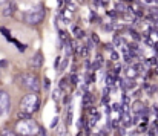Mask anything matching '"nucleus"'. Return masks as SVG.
<instances>
[{"label":"nucleus","mask_w":158,"mask_h":136,"mask_svg":"<svg viewBox=\"0 0 158 136\" xmlns=\"http://www.w3.org/2000/svg\"><path fill=\"white\" fill-rule=\"evenodd\" d=\"M17 83L20 87L26 89L28 92H34L39 93L40 92V81L37 78V75L34 74H22L17 77Z\"/></svg>","instance_id":"f257e3e1"},{"label":"nucleus","mask_w":158,"mask_h":136,"mask_svg":"<svg viewBox=\"0 0 158 136\" xmlns=\"http://www.w3.org/2000/svg\"><path fill=\"white\" fill-rule=\"evenodd\" d=\"M40 109V98L37 93L34 92H29L28 95H25L22 99H20V110L22 112H26V113H34Z\"/></svg>","instance_id":"f03ea898"},{"label":"nucleus","mask_w":158,"mask_h":136,"mask_svg":"<svg viewBox=\"0 0 158 136\" xmlns=\"http://www.w3.org/2000/svg\"><path fill=\"white\" fill-rule=\"evenodd\" d=\"M39 132V124L29 118V119H20L15 124V133L19 136H35Z\"/></svg>","instance_id":"7ed1b4c3"},{"label":"nucleus","mask_w":158,"mask_h":136,"mask_svg":"<svg viewBox=\"0 0 158 136\" xmlns=\"http://www.w3.org/2000/svg\"><path fill=\"white\" fill-rule=\"evenodd\" d=\"M45 15H46L45 8L43 6H37V8H32V9H29V11H26L23 14V22L26 25L35 26V25H40L45 20Z\"/></svg>","instance_id":"20e7f679"},{"label":"nucleus","mask_w":158,"mask_h":136,"mask_svg":"<svg viewBox=\"0 0 158 136\" xmlns=\"http://www.w3.org/2000/svg\"><path fill=\"white\" fill-rule=\"evenodd\" d=\"M11 109V98L9 93L5 90H0V116L6 115Z\"/></svg>","instance_id":"39448f33"},{"label":"nucleus","mask_w":158,"mask_h":136,"mask_svg":"<svg viewBox=\"0 0 158 136\" xmlns=\"http://www.w3.org/2000/svg\"><path fill=\"white\" fill-rule=\"evenodd\" d=\"M42 64H43V55H42V52H37V54L29 60V66H31L32 69H39V67H42Z\"/></svg>","instance_id":"423d86ee"},{"label":"nucleus","mask_w":158,"mask_h":136,"mask_svg":"<svg viewBox=\"0 0 158 136\" xmlns=\"http://www.w3.org/2000/svg\"><path fill=\"white\" fill-rule=\"evenodd\" d=\"M143 110H144L143 102H141V101H135V102H134V106H132V112H134V113H137V115H140V113H143Z\"/></svg>","instance_id":"0eeeda50"},{"label":"nucleus","mask_w":158,"mask_h":136,"mask_svg":"<svg viewBox=\"0 0 158 136\" xmlns=\"http://www.w3.org/2000/svg\"><path fill=\"white\" fill-rule=\"evenodd\" d=\"M14 11H15V3H11L9 6H6V8L3 9V12H2V14H3L5 17H11V15L14 14Z\"/></svg>","instance_id":"6e6552de"},{"label":"nucleus","mask_w":158,"mask_h":136,"mask_svg":"<svg viewBox=\"0 0 158 136\" xmlns=\"http://www.w3.org/2000/svg\"><path fill=\"white\" fill-rule=\"evenodd\" d=\"M91 102H92V95L91 93H85L83 95V106L85 107H89Z\"/></svg>","instance_id":"1a4fd4ad"},{"label":"nucleus","mask_w":158,"mask_h":136,"mask_svg":"<svg viewBox=\"0 0 158 136\" xmlns=\"http://www.w3.org/2000/svg\"><path fill=\"white\" fill-rule=\"evenodd\" d=\"M68 135V132H66V126H60V127H57V133L55 136H66Z\"/></svg>","instance_id":"9d476101"},{"label":"nucleus","mask_w":158,"mask_h":136,"mask_svg":"<svg viewBox=\"0 0 158 136\" xmlns=\"http://www.w3.org/2000/svg\"><path fill=\"white\" fill-rule=\"evenodd\" d=\"M78 54H80L81 57H88V54H89V47H88V46H81V47H78Z\"/></svg>","instance_id":"9b49d317"},{"label":"nucleus","mask_w":158,"mask_h":136,"mask_svg":"<svg viewBox=\"0 0 158 136\" xmlns=\"http://www.w3.org/2000/svg\"><path fill=\"white\" fill-rule=\"evenodd\" d=\"M17 116H19V119H29V118H31V113H26V112H22V110H20Z\"/></svg>","instance_id":"f8f14e48"},{"label":"nucleus","mask_w":158,"mask_h":136,"mask_svg":"<svg viewBox=\"0 0 158 136\" xmlns=\"http://www.w3.org/2000/svg\"><path fill=\"white\" fill-rule=\"evenodd\" d=\"M74 32H75V37H77V38H83V37H85V32H83L80 28H74Z\"/></svg>","instance_id":"ddd939ff"},{"label":"nucleus","mask_w":158,"mask_h":136,"mask_svg":"<svg viewBox=\"0 0 158 136\" xmlns=\"http://www.w3.org/2000/svg\"><path fill=\"white\" fill-rule=\"evenodd\" d=\"M102 64H103L102 61H98V60H95V61L92 63V66H91V69H92V70H97V69H100V67H102Z\"/></svg>","instance_id":"4468645a"},{"label":"nucleus","mask_w":158,"mask_h":136,"mask_svg":"<svg viewBox=\"0 0 158 136\" xmlns=\"http://www.w3.org/2000/svg\"><path fill=\"white\" fill-rule=\"evenodd\" d=\"M0 135L2 136H19L15 132H9V130H0Z\"/></svg>","instance_id":"2eb2a0df"},{"label":"nucleus","mask_w":158,"mask_h":136,"mask_svg":"<svg viewBox=\"0 0 158 136\" xmlns=\"http://www.w3.org/2000/svg\"><path fill=\"white\" fill-rule=\"evenodd\" d=\"M61 89H60V87H58V89H55V90H54V93H52V99H55V101H57V99H58V98H60V95H61Z\"/></svg>","instance_id":"dca6fc26"},{"label":"nucleus","mask_w":158,"mask_h":136,"mask_svg":"<svg viewBox=\"0 0 158 136\" xmlns=\"http://www.w3.org/2000/svg\"><path fill=\"white\" fill-rule=\"evenodd\" d=\"M58 35H60V40H61L63 43H66V42H68V35H66V32H64V31H60V32H58Z\"/></svg>","instance_id":"f3484780"},{"label":"nucleus","mask_w":158,"mask_h":136,"mask_svg":"<svg viewBox=\"0 0 158 136\" xmlns=\"http://www.w3.org/2000/svg\"><path fill=\"white\" fill-rule=\"evenodd\" d=\"M127 77H132V78H135V77H137V72H135V69H134V67H129V69H127Z\"/></svg>","instance_id":"a211bd4d"},{"label":"nucleus","mask_w":158,"mask_h":136,"mask_svg":"<svg viewBox=\"0 0 158 136\" xmlns=\"http://www.w3.org/2000/svg\"><path fill=\"white\" fill-rule=\"evenodd\" d=\"M114 81H115V80H114V77H112V75H107V77H106V86H112V84H114Z\"/></svg>","instance_id":"6ab92c4d"},{"label":"nucleus","mask_w":158,"mask_h":136,"mask_svg":"<svg viewBox=\"0 0 158 136\" xmlns=\"http://www.w3.org/2000/svg\"><path fill=\"white\" fill-rule=\"evenodd\" d=\"M66 84H68V78H63V80L60 81V84H58V87H60L61 90H64V87H66Z\"/></svg>","instance_id":"aec40b11"},{"label":"nucleus","mask_w":158,"mask_h":136,"mask_svg":"<svg viewBox=\"0 0 158 136\" xmlns=\"http://www.w3.org/2000/svg\"><path fill=\"white\" fill-rule=\"evenodd\" d=\"M123 43V40L120 38V37H117V35H114V46H120Z\"/></svg>","instance_id":"412c9836"},{"label":"nucleus","mask_w":158,"mask_h":136,"mask_svg":"<svg viewBox=\"0 0 158 136\" xmlns=\"http://www.w3.org/2000/svg\"><path fill=\"white\" fill-rule=\"evenodd\" d=\"M112 110H114V112L121 113V106H120V104H114V106H112Z\"/></svg>","instance_id":"4be33fe9"},{"label":"nucleus","mask_w":158,"mask_h":136,"mask_svg":"<svg viewBox=\"0 0 158 136\" xmlns=\"http://www.w3.org/2000/svg\"><path fill=\"white\" fill-rule=\"evenodd\" d=\"M0 31H2V32H3V35H5V37H6V38H8V40H11V35H9V31H6V29H5V28H2V29H0Z\"/></svg>","instance_id":"5701e85b"},{"label":"nucleus","mask_w":158,"mask_h":136,"mask_svg":"<svg viewBox=\"0 0 158 136\" xmlns=\"http://www.w3.org/2000/svg\"><path fill=\"white\" fill-rule=\"evenodd\" d=\"M131 34H132V37H134L135 40H140V38H141V37L138 35V32H137V31H134V29H131Z\"/></svg>","instance_id":"b1692460"},{"label":"nucleus","mask_w":158,"mask_h":136,"mask_svg":"<svg viewBox=\"0 0 158 136\" xmlns=\"http://www.w3.org/2000/svg\"><path fill=\"white\" fill-rule=\"evenodd\" d=\"M110 58H112V60H114V61H117V60H118V58H120V55H118V54H117V52H115V50H112V55H110Z\"/></svg>","instance_id":"393cba45"},{"label":"nucleus","mask_w":158,"mask_h":136,"mask_svg":"<svg viewBox=\"0 0 158 136\" xmlns=\"http://www.w3.org/2000/svg\"><path fill=\"white\" fill-rule=\"evenodd\" d=\"M43 86H45V89H49V86H51V81H49V78H45V81H43Z\"/></svg>","instance_id":"a878e982"},{"label":"nucleus","mask_w":158,"mask_h":136,"mask_svg":"<svg viewBox=\"0 0 158 136\" xmlns=\"http://www.w3.org/2000/svg\"><path fill=\"white\" fill-rule=\"evenodd\" d=\"M58 66H60V57H57L55 61H54V67H55V70L58 69Z\"/></svg>","instance_id":"bb28decb"},{"label":"nucleus","mask_w":158,"mask_h":136,"mask_svg":"<svg viewBox=\"0 0 158 136\" xmlns=\"http://www.w3.org/2000/svg\"><path fill=\"white\" fill-rule=\"evenodd\" d=\"M91 38H92V42H94V43H100V38H98V35L92 34V37H91Z\"/></svg>","instance_id":"cd10ccee"},{"label":"nucleus","mask_w":158,"mask_h":136,"mask_svg":"<svg viewBox=\"0 0 158 136\" xmlns=\"http://www.w3.org/2000/svg\"><path fill=\"white\" fill-rule=\"evenodd\" d=\"M118 124H120V119H114V121H112V129H117Z\"/></svg>","instance_id":"c85d7f7f"},{"label":"nucleus","mask_w":158,"mask_h":136,"mask_svg":"<svg viewBox=\"0 0 158 136\" xmlns=\"http://www.w3.org/2000/svg\"><path fill=\"white\" fill-rule=\"evenodd\" d=\"M129 49H132V50H138V46H137V43H129Z\"/></svg>","instance_id":"c756f323"},{"label":"nucleus","mask_w":158,"mask_h":136,"mask_svg":"<svg viewBox=\"0 0 158 136\" xmlns=\"http://www.w3.org/2000/svg\"><path fill=\"white\" fill-rule=\"evenodd\" d=\"M37 133H39L40 136H46V130H45V129H40V127H39V132H37Z\"/></svg>","instance_id":"7c9ffc66"},{"label":"nucleus","mask_w":158,"mask_h":136,"mask_svg":"<svg viewBox=\"0 0 158 136\" xmlns=\"http://www.w3.org/2000/svg\"><path fill=\"white\" fill-rule=\"evenodd\" d=\"M117 11H124V5L123 3H117Z\"/></svg>","instance_id":"2f4dec72"},{"label":"nucleus","mask_w":158,"mask_h":136,"mask_svg":"<svg viewBox=\"0 0 158 136\" xmlns=\"http://www.w3.org/2000/svg\"><path fill=\"white\" fill-rule=\"evenodd\" d=\"M57 124H58V116H55V118H54V121L52 122H51V127H55V126H57Z\"/></svg>","instance_id":"473e14b6"},{"label":"nucleus","mask_w":158,"mask_h":136,"mask_svg":"<svg viewBox=\"0 0 158 136\" xmlns=\"http://www.w3.org/2000/svg\"><path fill=\"white\" fill-rule=\"evenodd\" d=\"M102 101H103V104H107V102H109V95H107V93H105V96H103Z\"/></svg>","instance_id":"72a5a7b5"},{"label":"nucleus","mask_w":158,"mask_h":136,"mask_svg":"<svg viewBox=\"0 0 158 136\" xmlns=\"http://www.w3.org/2000/svg\"><path fill=\"white\" fill-rule=\"evenodd\" d=\"M123 104H129V96L127 95H123Z\"/></svg>","instance_id":"f704fd0d"},{"label":"nucleus","mask_w":158,"mask_h":136,"mask_svg":"<svg viewBox=\"0 0 158 136\" xmlns=\"http://www.w3.org/2000/svg\"><path fill=\"white\" fill-rule=\"evenodd\" d=\"M71 81H72V83L75 84V83L78 81V78H77V75H71Z\"/></svg>","instance_id":"c9c22d12"},{"label":"nucleus","mask_w":158,"mask_h":136,"mask_svg":"<svg viewBox=\"0 0 158 136\" xmlns=\"http://www.w3.org/2000/svg\"><path fill=\"white\" fill-rule=\"evenodd\" d=\"M105 47H106V49H107V50H110V52L114 50V45H110V43H109V45H106Z\"/></svg>","instance_id":"e433bc0d"},{"label":"nucleus","mask_w":158,"mask_h":136,"mask_svg":"<svg viewBox=\"0 0 158 136\" xmlns=\"http://www.w3.org/2000/svg\"><path fill=\"white\" fill-rule=\"evenodd\" d=\"M152 112L155 113V116H158V107H157V106H154V109H152Z\"/></svg>","instance_id":"4c0bfd02"},{"label":"nucleus","mask_w":158,"mask_h":136,"mask_svg":"<svg viewBox=\"0 0 158 136\" xmlns=\"http://www.w3.org/2000/svg\"><path fill=\"white\" fill-rule=\"evenodd\" d=\"M152 47H154V49L158 52V43H152Z\"/></svg>","instance_id":"58836bf2"},{"label":"nucleus","mask_w":158,"mask_h":136,"mask_svg":"<svg viewBox=\"0 0 158 136\" xmlns=\"http://www.w3.org/2000/svg\"><path fill=\"white\" fill-rule=\"evenodd\" d=\"M6 64H8V63H6V61H5V60H3V61H0V66H2V67H5V66H6Z\"/></svg>","instance_id":"ea45409f"},{"label":"nucleus","mask_w":158,"mask_h":136,"mask_svg":"<svg viewBox=\"0 0 158 136\" xmlns=\"http://www.w3.org/2000/svg\"><path fill=\"white\" fill-rule=\"evenodd\" d=\"M138 121H140V118H138V116H135V119H134V121H132V122H134V124H137V122H138Z\"/></svg>","instance_id":"a19ab883"},{"label":"nucleus","mask_w":158,"mask_h":136,"mask_svg":"<svg viewBox=\"0 0 158 136\" xmlns=\"http://www.w3.org/2000/svg\"><path fill=\"white\" fill-rule=\"evenodd\" d=\"M3 3H6V0H0V5H3Z\"/></svg>","instance_id":"79ce46f5"},{"label":"nucleus","mask_w":158,"mask_h":136,"mask_svg":"<svg viewBox=\"0 0 158 136\" xmlns=\"http://www.w3.org/2000/svg\"><path fill=\"white\" fill-rule=\"evenodd\" d=\"M77 136H81V133H78V135H77Z\"/></svg>","instance_id":"37998d69"},{"label":"nucleus","mask_w":158,"mask_h":136,"mask_svg":"<svg viewBox=\"0 0 158 136\" xmlns=\"http://www.w3.org/2000/svg\"><path fill=\"white\" fill-rule=\"evenodd\" d=\"M66 2H69V3H71V0H66Z\"/></svg>","instance_id":"c03bdc74"},{"label":"nucleus","mask_w":158,"mask_h":136,"mask_svg":"<svg viewBox=\"0 0 158 136\" xmlns=\"http://www.w3.org/2000/svg\"><path fill=\"white\" fill-rule=\"evenodd\" d=\"M126 2H132V0H126Z\"/></svg>","instance_id":"a18cd8bd"},{"label":"nucleus","mask_w":158,"mask_h":136,"mask_svg":"<svg viewBox=\"0 0 158 136\" xmlns=\"http://www.w3.org/2000/svg\"><path fill=\"white\" fill-rule=\"evenodd\" d=\"M157 126H158V122H157Z\"/></svg>","instance_id":"49530a36"},{"label":"nucleus","mask_w":158,"mask_h":136,"mask_svg":"<svg viewBox=\"0 0 158 136\" xmlns=\"http://www.w3.org/2000/svg\"><path fill=\"white\" fill-rule=\"evenodd\" d=\"M157 35H158V32H157Z\"/></svg>","instance_id":"de8ad7c7"}]
</instances>
